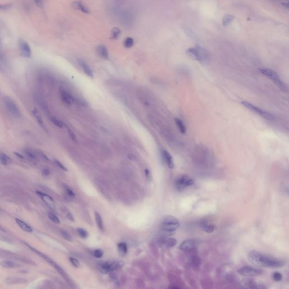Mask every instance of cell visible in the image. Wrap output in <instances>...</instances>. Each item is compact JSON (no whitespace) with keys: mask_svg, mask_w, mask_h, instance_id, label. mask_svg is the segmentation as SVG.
Instances as JSON below:
<instances>
[{"mask_svg":"<svg viewBox=\"0 0 289 289\" xmlns=\"http://www.w3.org/2000/svg\"><path fill=\"white\" fill-rule=\"evenodd\" d=\"M248 260L253 265L270 268H279L283 267L285 262L282 260L264 255L258 251H250L247 255Z\"/></svg>","mask_w":289,"mask_h":289,"instance_id":"obj_1","label":"cell"},{"mask_svg":"<svg viewBox=\"0 0 289 289\" xmlns=\"http://www.w3.org/2000/svg\"><path fill=\"white\" fill-rule=\"evenodd\" d=\"M187 53L194 59L200 63H207L210 60V55L208 52L200 46H196L188 49Z\"/></svg>","mask_w":289,"mask_h":289,"instance_id":"obj_2","label":"cell"},{"mask_svg":"<svg viewBox=\"0 0 289 289\" xmlns=\"http://www.w3.org/2000/svg\"><path fill=\"white\" fill-rule=\"evenodd\" d=\"M259 71L263 75L267 76L270 79L272 80L273 82L275 83V85H276V86H277L281 90H282V92H287L288 91L287 86L285 83H283L282 80L280 79L279 76L277 73V72H275V71H274L273 70L271 69H265V68L259 69Z\"/></svg>","mask_w":289,"mask_h":289,"instance_id":"obj_3","label":"cell"},{"mask_svg":"<svg viewBox=\"0 0 289 289\" xmlns=\"http://www.w3.org/2000/svg\"><path fill=\"white\" fill-rule=\"evenodd\" d=\"M180 227L179 221L176 217L171 215L165 216L162 221V229L166 233L171 234Z\"/></svg>","mask_w":289,"mask_h":289,"instance_id":"obj_4","label":"cell"},{"mask_svg":"<svg viewBox=\"0 0 289 289\" xmlns=\"http://www.w3.org/2000/svg\"><path fill=\"white\" fill-rule=\"evenodd\" d=\"M242 105L245 107L248 110L251 111V112L258 115L259 117L264 119L266 121H272L275 119V117L273 115L268 112L265 111L262 109L259 108L258 107L256 106L255 105H252V103H250L247 101H242Z\"/></svg>","mask_w":289,"mask_h":289,"instance_id":"obj_5","label":"cell"},{"mask_svg":"<svg viewBox=\"0 0 289 289\" xmlns=\"http://www.w3.org/2000/svg\"><path fill=\"white\" fill-rule=\"evenodd\" d=\"M27 246L28 247L30 248V249H31V250H32V251L35 252L36 254H37L39 255L40 256H41L42 258H43L44 259L46 260L47 262H48L49 263H50L51 265H53V266L58 271V272L60 273V275H62V277H63L64 279H65L66 281H68L69 280L68 275L66 274V273L65 272V271H64L59 265H58L54 260H53L52 259L50 258H49L47 255H45V254H44V253H42V252L37 250L36 248L31 247L30 245L27 244Z\"/></svg>","mask_w":289,"mask_h":289,"instance_id":"obj_6","label":"cell"},{"mask_svg":"<svg viewBox=\"0 0 289 289\" xmlns=\"http://www.w3.org/2000/svg\"><path fill=\"white\" fill-rule=\"evenodd\" d=\"M194 184L193 179L188 176L183 175L176 179L175 186L176 189L179 191H182L189 186H192Z\"/></svg>","mask_w":289,"mask_h":289,"instance_id":"obj_7","label":"cell"},{"mask_svg":"<svg viewBox=\"0 0 289 289\" xmlns=\"http://www.w3.org/2000/svg\"><path fill=\"white\" fill-rule=\"evenodd\" d=\"M201 241L198 239L191 238L188 239L183 242L179 246V248L184 252H189L194 250L200 244Z\"/></svg>","mask_w":289,"mask_h":289,"instance_id":"obj_8","label":"cell"},{"mask_svg":"<svg viewBox=\"0 0 289 289\" xmlns=\"http://www.w3.org/2000/svg\"><path fill=\"white\" fill-rule=\"evenodd\" d=\"M238 273L242 275L254 277L261 275L263 274V271L261 269L252 267L250 266H244L238 270Z\"/></svg>","mask_w":289,"mask_h":289,"instance_id":"obj_9","label":"cell"},{"mask_svg":"<svg viewBox=\"0 0 289 289\" xmlns=\"http://www.w3.org/2000/svg\"><path fill=\"white\" fill-rule=\"evenodd\" d=\"M4 103L7 110L14 117H21V111L18 109L17 105L13 100L9 97L4 98Z\"/></svg>","mask_w":289,"mask_h":289,"instance_id":"obj_10","label":"cell"},{"mask_svg":"<svg viewBox=\"0 0 289 289\" xmlns=\"http://www.w3.org/2000/svg\"><path fill=\"white\" fill-rule=\"evenodd\" d=\"M18 44L22 55L25 58H30L32 55V51L28 43L23 39H19Z\"/></svg>","mask_w":289,"mask_h":289,"instance_id":"obj_11","label":"cell"},{"mask_svg":"<svg viewBox=\"0 0 289 289\" xmlns=\"http://www.w3.org/2000/svg\"><path fill=\"white\" fill-rule=\"evenodd\" d=\"M36 193L38 194V196L42 198V200H43V202L49 208H50L52 209H54L55 208V202H54V200L53 199L52 196H49L48 194H47L42 193L41 192H36Z\"/></svg>","mask_w":289,"mask_h":289,"instance_id":"obj_12","label":"cell"},{"mask_svg":"<svg viewBox=\"0 0 289 289\" xmlns=\"http://www.w3.org/2000/svg\"><path fill=\"white\" fill-rule=\"evenodd\" d=\"M244 285L251 289H265L266 286L260 282H258L253 279H246L243 282Z\"/></svg>","mask_w":289,"mask_h":289,"instance_id":"obj_13","label":"cell"},{"mask_svg":"<svg viewBox=\"0 0 289 289\" xmlns=\"http://www.w3.org/2000/svg\"><path fill=\"white\" fill-rule=\"evenodd\" d=\"M72 7L76 10L81 11L84 13L89 14L90 10L89 8L87 7L86 5L81 1H76L72 2Z\"/></svg>","mask_w":289,"mask_h":289,"instance_id":"obj_14","label":"cell"},{"mask_svg":"<svg viewBox=\"0 0 289 289\" xmlns=\"http://www.w3.org/2000/svg\"><path fill=\"white\" fill-rule=\"evenodd\" d=\"M162 156L169 168L173 169L175 167L174 161L171 155L167 150H162Z\"/></svg>","mask_w":289,"mask_h":289,"instance_id":"obj_15","label":"cell"},{"mask_svg":"<svg viewBox=\"0 0 289 289\" xmlns=\"http://www.w3.org/2000/svg\"><path fill=\"white\" fill-rule=\"evenodd\" d=\"M78 63H79L80 66L81 67L83 71L85 72V73L86 74V75L90 77V78H93V75L92 70L90 68L89 66L86 63V62L84 61L83 60H81V59H79L78 60Z\"/></svg>","mask_w":289,"mask_h":289,"instance_id":"obj_16","label":"cell"},{"mask_svg":"<svg viewBox=\"0 0 289 289\" xmlns=\"http://www.w3.org/2000/svg\"><path fill=\"white\" fill-rule=\"evenodd\" d=\"M32 114L34 115V117H35V119H36V121H38V124L40 125V126L45 132H48L47 129H46L45 124H44V121L42 120V116H41V115L40 114V113L38 112V110L36 109H34L32 110Z\"/></svg>","mask_w":289,"mask_h":289,"instance_id":"obj_17","label":"cell"},{"mask_svg":"<svg viewBox=\"0 0 289 289\" xmlns=\"http://www.w3.org/2000/svg\"><path fill=\"white\" fill-rule=\"evenodd\" d=\"M61 97L62 101L67 105H71L73 102L72 97L65 90H63L61 92Z\"/></svg>","mask_w":289,"mask_h":289,"instance_id":"obj_18","label":"cell"},{"mask_svg":"<svg viewBox=\"0 0 289 289\" xmlns=\"http://www.w3.org/2000/svg\"><path fill=\"white\" fill-rule=\"evenodd\" d=\"M200 226L203 231L208 233H212L215 229V226L212 224H208L206 221H201Z\"/></svg>","mask_w":289,"mask_h":289,"instance_id":"obj_19","label":"cell"},{"mask_svg":"<svg viewBox=\"0 0 289 289\" xmlns=\"http://www.w3.org/2000/svg\"><path fill=\"white\" fill-rule=\"evenodd\" d=\"M97 52L101 57L107 59L109 58V52L106 47L104 45H100L97 48Z\"/></svg>","mask_w":289,"mask_h":289,"instance_id":"obj_20","label":"cell"},{"mask_svg":"<svg viewBox=\"0 0 289 289\" xmlns=\"http://www.w3.org/2000/svg\"><path fill=\"white\" fill-rule=\"evenodd\" d=\"M15 221H16L17 224L18 225V226L21 228L22 230H23L25 232H30V233L32 232V228L29 225H28L27 223H26L23 221L22 220L19 219H16Z\"/></svg>","mask_w":289,"mask_h":289,"instance_id":"obj_21","label":"cell"},{"mask_svg":"<svg viewBox=\"0 0 289 289\" xmlns=\"http://www.w3.org/2000/svg\"><path fill=\"white\" fill-rule=\"evenodd\" d=\"M175 122L177 127L179 128L180 132L183 134H186L187 129H186V126L185 125V124L183 123V121H181L180 119L178 118V117H176V118H175Z\"/></svg>","mask_w":289,"mask_h":289,"instance_id":"obj_22","label":"cell"},{"mask_svg":"<svg viewBox=\"0 0 289 289\" xmlns=\"http://www.w3.org/2000/svg\"><path fill=\"white\" fill-rule=\"evenodd\" d=\"M98 269L102 273L107 274L108 273L111 272L110 263L109 262L102 263L98 266Z\"/></svg>","mask_w":289,"mask_h":289,"instance_id":"obj_23","label":"cell"},{"mask_svg":"<svg viewBox=\"0 0 289 289\" xmlns=\"http://www.w3.org/2000/svg\"><path fill=\"white\" fill-rule=\"evenodd\" d=\"M117 249H118L119 254L121 256H125L127 253V245L125 242H121L117 244Z\"/></svg>","mask_w":289,"mask_h":289,"instance_id":"obj_24","label":"cell"},{"mask_svg":"<svg viewBox=\"0 0 289 289\" xmlns=\"http://www.w3.org/2000/svg\"><path fill=\"white\" fill-rule=\"evenodd\" d=\"M124 262L123 261H117L110 263L111 272L120 270L124 266Z\"/></svg>","mask_w":289,"mask_h":289,"instance_id":"obj_25","label":"cell"},{"mask_svg":"<svg viewBox=\"0 0 289 289\" xmlns=\"http://www.w3.org/2000/svg\"><path fill=\"white\" fill-rule=\"evenodd\" d=\"M0 162L3 165H7L10 164L11 159L5 153H0Z\"/></svg>","mask_w":289,"mask_h":289,"instance_id":"obj_26","label":"cell"},{"mask_svg":"<svg viewBox=\"0 0 289 289\" xmlns=\"http://www.w3.org/2000/svg\"><path fill=\"white\" fill-rule=\"evenodd\" d=\"M164 244L167 247H173L177 244V240L174 238H169L164 241Z\"/></svg>","mask_w":289,"mask_h":289,"instance_id":"obj_27","label":"cell"},{"mask_svg":"<svg viewBox=\"0 0 289 289\" xmlns=\"http://www.w3.org/2000/svg\"><path fill=\"white\" fill-rule=\"evenodd\" d=\"M95 219L96 221L97 225L98 226V228L100 229L101 231H103V220L102 219V217L100 215V213L98 212H95Z\"/></svg>","mask_w":289,"mask_h":289,"instance_id":"obj_28","label":"cell"},{"mask_svg":"<svg viewBox=\"0 0 289 289\" xmlns=\"http://www.w3.org/2000/svg\"><path fill=\"white\" fill-rule=\"evenodd\" d=\"M234 19V17L232 15H229V14L225 15L224 17H223V26L225 27L227 26L228 25H229L232 21H233Z\"/></svg>","mask_w":289,"mask_h":289,"instance_id":"obj_29","label":"cell"},{"mask_svg":"<svg viewBox=\"0 0 289 289\" xmlns=\"http://www.w3.org/2000/svg\"><path fill=\"white\" fill-rule=\"evenodd\" d=\"M121 34V30L118 28L115 27L111 31V38L113 40H117L120 36Z\"/></svg>","mask_w":289,"mask_h":289,"instance_id":"obj_30","label":"cell"},{"mask_svg":"<svg viewBox=\"0 0 289 289\" xmlns=\"http://www.w3.org/2000/svg\"><path fill=\"white\" fill-rule=\"evenodd\" d=\"M134 45V40L132 38L128 37L124 40V46L126 48H131Z\"/></svg>","mask_w":289,"mask_h":289,"instance_id":"obj_31","label":"cell"},{"mask_svg":"<svg viewBox=\"0 0 289 289\" xmlns=\"http://www.w3.org/2000/svg\"><path fill=\"white\" fill-rule=\"evenodd\" d=\"M51 121L53 123V124L59 128H63L64 127V124L63 122L61 121H59L57 118L55 117H51Z\"/></svg>","mask_w":289,"mask_h":289,"instance_id":"obj_32","label":"cell"},{"mask_svg":"<svg viewBox=\"0 0 289 289\" xmlns=\"http://www.w3.org/2000/svg\"><path fill=\"white\" fill-rule=\"evenodd\" d=\"M77 233L79 234V236L81 238H84V239L88 237V236H89V234H88V232H87L85 229H83V228H77Z\"/></svg>","mask_w":289,"mask_h":289,"instance_id":"obj_33","label":"cell"},{"mask_svg":"<svg viewBox=\"0 0 289 289\" xmlns=\"http://www.w3.org/2000/svg\"><path fill=\"white\" fill-rule=\"evenodd\" d=\"M1 265L6 268H13L15 266L14 262L10 260H5L4 262H1Z\"/></svg>","mask_w":289,"mask_h":289,"instance_id":"obj_34","label":"cell"},{"mask_svg":"<svg viewBox=\"0 0 289 289\" xmlns=\"http://www.w3.org/2000/svg\"><path fill=\"white\" fill-rule=\"evenodd\" d=\"M24 153L31 160H35L36 159V156L34 152L29 149H26L24 150Z\"/></svg>","mask_w":289,"mask_h":289,"instance_id":"obj_35","label":"cell"},{"mask_svg":"<svg viewBox=\"0 0 289 289\" xmlns=\"http://www.w3.org/2000/svg\"><path fill=\"white\" fill-rule=\"evenodd\" d=\"M48 216L49 218L53 223H54L55 224H59V223H60V220H59L58 217L55 214L50 212V213H48Z\"/></svg>","mask_w":289,"mask_h":289,"instance_id":"obj_36","label":"cell"},{"mask_svg":"<svg viewBox=\"0 0 289 289\" xmlns=\"http://www.w3.org/2000/svg\"><path fill=\"white\" fill-rule=\"evenodd\" d=\"M273 278L274 279V280L275 281H277V282H279L282 280V274L279 272H275L273 275Z\"/></svg>","mask_w":289,"mask_h":289,"instance_id":"obj_37","label":"cell"},{"mask_svg":"<svg viewBox=\"0 0 289 289\" xmlns=\"http://www.w3.org/2000/svg\"><path fill=\"white\" fill-rule=\"evenodd\" d=\"M61 235L62 237L65 239V240L69 241H72V237L71 235L69 234L67 232L65 231H61Z\"/></svg>","mask_w":289,"mask_h":289,"instance_id":"obj_38","label":"cell"},{"mask_svg":"<svg viewBox=\"0 0 289 289\" xmlns=\"http://www.w3.org/2000/svg\"><path fill=\"white\" fill-rule=\"evenodd\" d=\"M93 254H94V256L96 258H101L102 257V256H103V252L102 250L97 249V250H94V251Z\"/></svg>","mask_w":289,"mask_h":289,"instance_id":"obj_39","label":"cell"},{"mask_svg":"<svg viewBox=\"0 0 289 289\" xmlns=\"http://www.w3.org/2000/svg\"><path fill=\"white\" fill-rule=\"evenodd\" d=\"M13 4L8 3L6 4H0V10H6L12 7Z\"/></svg>","mask_w":289,"mask_h":289,"instance_id":"obj_40","label":"cell"},{"mask_svg":"<svg viewBox=\"0 0 289 289\" xmlns=\"http://www.w3.org/2000/svg\"><path fill=\"white\" fill-rule=\"evenodd\" d=\"M69 261L75 267H76V268L79 267L80 263L77 259L74 258H69Z\"/></svg>","mask_w":289,"mask_h":289,"instance_id":"obj_41","label":"cell"},{"mask_svg":"<svg viewBox=\"0 0 289 289\" xmlns=\"http://www.w3.org/2000/svg\"><path fill=\"white\" fill-rule=\"evenodd\" d=\"M67 130H68L69 135L71 138L72 139V141H73L74 142H77V137H76V135L73 132V131L71 130L69 128H67Z\"/></svg>","mask_w":289,"mask_h":289,"instance_id":"obj_42","label":"cell"},{"mask_svg":"<svg viewBox=\"0 0 289 289\" xmlns=\"http://www.w3.org/2000/svg\"><path fill=\"white\" fill-rule=\"evenodd\" d=\"M55 164H56V165H57L59 168H60L61 169L65 171H68V169H67V168L65 167V165H63V164H62V163H61L59 160H55Z\"/></svg>","mask_w":289,"mask_h":289,"instance_id":"obj_43","label":"cell"},{"mask_svg":"<svg viewBox=\"0 0 289 289\" xmlns=\"http://www.w3.org/2000/svg\"><path fill=\"white\" fill-rule=\"evenodd\" d=\"M65 192H66L67 194L70 197H74L75 196V193H73L72 190L70 188H67V187L65 188Z\"/></svg>","mask_w":289,"mask_h":289,"instance_id":"obj_44","label":"cell"},{"mask_svg":"<svg viewBox=\"0 0 289 289\" xmlns=\"http://www.w3.org/2000/svg\"><path fill=\"white\" fill-rule=\"evenodd\" d=\"M42 175L45 177H48L50 175V171L49 169L44 168L42 170Z\"/></svg>","mask_w":289,"mask_h":289,"instance_id":"obj_45","label":"cell"},{"mask_svg":"<svg viewBox=\"0 0 289 289\" xmlns=\"http://www.w3.org/2000/svg\"><path fill=\"white\" fill-rule=\"evenodd\" d=\"M34 4H36V5L38 7H40V8H42L43 7V2L42 0H34Z\"/></svg>","mask_w":289,"mask_h":289,"instance_id":"obj_46","label":"cell"},{"mask_svg":"<svg viewBox=\"0 0 289 289\" xmlns=\"http://www.w3.org/2000/svg\"><path fill=\"white\" fill-rule=\"evenodd\" d=\"M144 172H145V175H146L147 179L149 180H150V179L152 178V176H151V173H150V171L148 170V169H145Z\"/></svg>","mask_w":289,"mask_h":289,"instance_id":"obj_47","label":"cell"},{"mask_svg":"<svg viewBox=\"0 0 289 289\" xmlns=\"http://www.w3.org/2000/svg\"><path fill=\"white\" fill-rule=\"evenodd\" d=\"M67 218L69 219V220L72 221H74L73 217V216H72V214H71V213H68V214H67Z\"/></svg>","mask_w":289,"mask_h":289,"instance_id":"obj_48","label":"cell"},{"mask_svg":"<svg viewBox=\"0 0 289 289\" xmlns=\"http://www.w3.org/2000/svg\"><path fill=\"white\" fill-rule=\"evenodd\" d=\"M14 154H15V155H17V156L18 157H19V158H21V159H23V156H22V155H21V154H19V153H17V152H15V153H14Z\"/></svg>","mask_w":289,"mask_h":289,"instance_id":"obj_49","label":"cell"},{"mask_svg":"<svg viewBox=\"0 0 289 289\" xmlns=\"http://www.w3.org/2000/svg\"><path fill=\"white\" fill-rule=\"evenodd\" d=\"M0 69H1V66H0Z\"/></svg>","mask_w":289,"mask_h":289,"instance_id":"obj_50","label":"cell"}]
</instances>
